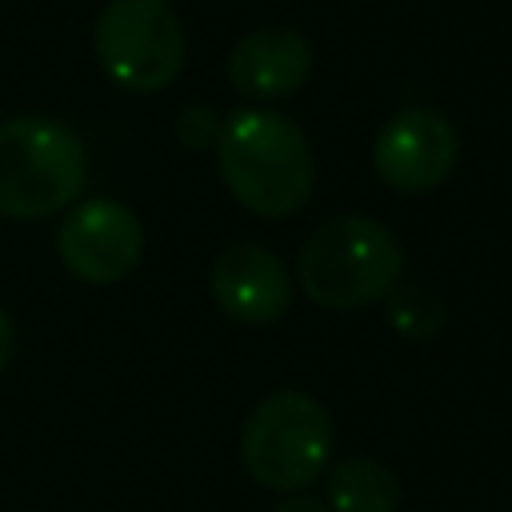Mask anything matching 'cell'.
Returning a JSON list of instances; mask_svg holds the SVG:
<instances>
[{"instance_id":"6da1fadb","label":"cell","mask_w":512,"mask_h":512,"mask_svg":"<svg viewBox=\"0 0 512 512\" xmlns=\"http://www.w3.org/2000/svg\"><path fill=\"white\" fill-rule=\"evenodd\" d=\"M216 164L228 192L256 216H292L312 196V148L304 132L264 108H244L216 136Z\"/></svg>"},{"instance_id":"7a4b0ae2","label":"cell","mask_w":512,"mask_h":512,"mask_svg":"<svg viewBox=\"0 0 512 512\" xmlns=\"http://www.w3.org/2000/svg\"><path fill=\"white\" fill-rule=\"evenodd\" d=\"M400 272V240L372 216H336L320 224L296 256V280L320 308H364L384 300L400 284Z\"/></svg>"},{"instance_id":"3957f363","label":"cell","mask_w":512,"mask_h":512,"mask_svg":"<svg viewBox=\"0 0 512 512\" xmlns=\"http://www.w3.org/2000/svg\"><path fill=\"white\" fill-rule=\"evenodd\" d=\"M88 180L80 136L48 116H12L0 124V216L48 220L76 204Z\"/></svg>"},{"instance_id":"277c9868","label":"cell","mask_w":512,"mask_h":512,"mask_svg":"<svg viewBox=\"0 0 512 512\" xmlns=\"http://www.w3.org/2000/svg\"><path fill=\"white\" fill-rule=\"evenodd\" d=\"M332 440L328 408L308 392L284 388L248 412L240 428V460L260 488L292 496L328 472Z\"/></svg>"},{"instance_id":"5b68a950","label":"cell","mask_w":512,"mask_h":512,"mask_svg":"<svg viewBox=\"0 0 512 512\" xmlns=\"http://www.w3.org/2000/svg\"><path fill=\"white\" fill-rule=\"evenodd\" d=\"M96 60L124 92H160L184 68V28L168 0H112L96 20Z\"/></svg>"},{"instance_id":"8992f818","label":"cell","mask_w":512,"mask_h":512,"mask_svg":"<svg viewBox=\"0 0 512 512\" xmlns=\"http://www.w3.org/2000/svg\"><path fill=\"white\" fill-rule=\"evenodd\" d=\"M56 252L76 280L96 288L120 284L144 256V224L120 200H84L64 216Z\"/></svg>"},{"instance_id":"52a82bcc","label":"cell","mask_w":512,"mask_h":512,"mask_svg":"<svg viewBox=\"0 0 512 512\" xmlns=\"http://www.w3.org/2000/svg\"><path fill=\"white\" fill-rule=\"evenodd\" d=\"M460 160V136L456 124L436 108H404L396 112L376 144H372V168L376 176L408 196L440 188Z\"/></svg>"},{"instance_id":"ba28073f","label":"cell","mask_w":512,"mask_h":512,"mask_svg":"<svg viewBox=\"0 0 512 512\" xmlns=\"http://www.w3.org/2000/svg\"><path fill=\"white\" fill-rule=\"evenodd\" d=\"M212 300L240 324H276L292 304V280L280 256L264 244H232L212 260Z\"/></svg>"},{"instance_id":"9c48e42d","label":"cell","mask_w":512,"mask_h":512,"mask_svg":"<svg viewBox=\"0 0 512 512\" xmlns=\"http://www.w3.org/2000/svg\"><path fill=\"white\" fill-rule=\"evenodd\" d=\"M312 72V48L296 28H256L236 40L228 80L252 100L292 96Z\"/></svg>"},{"instance_id":"30bf717a","label":"cell","mask_w":512,"mask_h":512,"mask_svg":"<svg viewBox=\"0 0 512 512\" xmlns=\"http://www.w3.org/2000/svg\"><path fill=\"white\" fill-rule=\"evenodd\" d=\"M328 504L332 512H396L400 476L372 456H344L328 468Z\"/></svg>"},{"instance_id":"8fae6325","label":"cell","mask_w":512,"mask_h":512,"mask_svg":"<svg viewBox=\"0 0 512 512\" xmlns=\"http://www.w3.org/2000/svg\"><path fill=\"white\" fill-rule=\"evenodd\" d=\"M384 304H388V328L408 336V340H428L448 320V308H444L440 292L428 288V284H396L384 296Z\"/></svg>"},{"instance_id":"7c38bea8","label":"cell","mask_w":512,"mask_h":512,"mask_svg":"<svg viewBox=\"0 0 512 512\" xmlns=\"http://www.w3.org/2000/svg\"><path fill=\"white\" fill-rule=\"evenodd\" d=\"M176 136L188 144V148H204L208 140H216L220 136V128H216V120H212V112L208 108H184L180 116H176Z\"/></svg>"},{"instance_id":"4fadbf2b","label":"cell","mask_w":512,"mask_h":512,"mask_svg":"<svg viewBox=\"0 0 512 512\" xmlns=\"http://www.w3.org/2000/svg\"><path fill=\"white\" fill-rule=\"evenodd\" d=\"M12 352H16V328H12V320H8V312L0 308V372L8 368V360H12Z\"/></svg>"},{"instance_id":"5bb4252c","label":"cell","mask_w":512,"mask_h":512,"mask_svg":"<svg viewBox=\"0 0 512 512\" xmlns=\"http://www.w3.org/2000/svg\"><path fill=\"white\" fill-rule=\"evenodd\" d=\"M272 512H328L320 500H312V496H288V500H280Z\"/></svg>"}]
</instances>
